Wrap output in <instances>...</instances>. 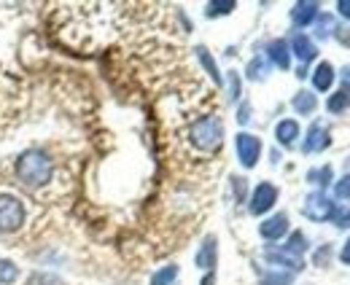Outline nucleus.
<instances>
[{"mask_svg": "<svg viewBox=\"0 0 350 285\" xmlns=\"http://www.w3.org/2000/svg\"><path fill=\"white\" fill-rule=\"evenodd\" d=\"M14 178L25 191H41L54 178V159L44 148H27L14 162Z\"/></svg>", "mask_w": 350, "mask_h": 285, "instance_id": "1", "label": "nucleus"}, {"mask_svg": "<svg viewBox=\"0 0 350 285\" xmlns=\"http://www.w3.org/2000/svg\"><path fill=\"white\" fill-rule=\"evenodd\" d=\"M189 143L202 154H216L224 143V124L219 116H200L189 126Z\"/></svg>", "mask_w": 350, "mask_h": 285, "instance_id": "2", "label": "nucleus"}, {"mask_svg": "<svg viewBox=\"0 0 350 285\" xmlns=\"http://www.w3.org/2000/svg\"><path fill=\"white\" fill-rule=\"evenodd\" d=\"M27 223V207L16 194H0V234H16Z\"/></svg>", "mask_w": 350, "mask_h": 285, "instance_id": "3", "label": "nucleus"}, {"mask_svg": "<svg viewBox=\"0 0 350 285\" xmlns=\"http://www.w3.org/2000/svg\"><path fill=\"white\" fill-rule=\"evenodd\" d=\"M234 148H237V159L245 169H254L259 164V157H262V140L251 132H240L234 137Z\"/></svg>", "mask_w": 350, "mask_h": 285, "instance_id": "4", "label": "nucleus"}, {"mask_svg": "<svg viewBox=\"0 0 350 285\" xmlns=\"http://www.w3.org/2000/svg\"><path fill=\"white\" fill-rule=\"evenodd\" d=\"M278 202V189L272 186V183H259L256 189H254V194H251V202H248V210L254 213V215H264V213H269L272 207Z\"/></svg>", "mask_w": 350, "mask_h": 285, "instance_id": "5", "label": "nucleus"}, {"mask_svg": "<svg viewBox=\"0 0 350 285\" xmlns=\"http://www.w3.org/2000/svg\"><path fill=\"white\" fill-rule=\"evenodd\" d=\"M264 258H267L272 267H278V269H283V272H291V275L305 269V258H297V256L286 253L283 247H267V250H264Z\"/></svg>", "mask_w": 350, "mask_h": 285, "instance_id": "6", "label": "nucleus"}, {"mask_svg": "<svg viewBox=\"0 0 350 285\" xmlns=\"http://www.w3.org/2000/svg\"><path fill=\"white\" fill-rule=\"evenodd\" d=\"M305 215L307 218H312V221H329L332 215H334V202L326 197V194H321V191H315V194H310L305 200Z\"/></svg>", "mask_w": 350, "mask_h": 285, "instance_id": "7", "label": "nucleus"}, {"mask_svg": "<svg viewBox=\"0 0 350 285\" xmlns=\"http://www.w3.org/2000/svg\"><path fill=\"white\" fill-rule=\"evenodd\" d=\"M259 234H262L267 243H278L288 234V215L286 213H278V215H269L259 226Z\"/></svg>", "mask_w": 350, "mask_h": 285, "instance_id": "8", "label": "nucleus"}, {"mask_svg": "<svg viewBox=\"0 0 350 285\" xmlns=\"http://www.w3.org/2000/svg\"><path fill=\"white\" fill-rule=\"evenodd\" d=\"M194 261H197V267H200L202 272H213V269H216V261H219V240H216L213 234H208V237L202 240L197 256H194Z\"/></svg>", "mask_w": 350, "mask_h": 285, "instance_id": "9", "label": "nucleus"}, {"mask_svg": "<svg viewBox=\"0 0 350 285\" xmlns=\"http://www.w3.org/2000/svg\"><path fill=\"white\" fill-rule=\"evenodd\" d=\"M329 143H332L329 129L321 122H315L310 126V132H307V137H305V154H321V151L329 148Z\"/></svg>", "mask_w": 350, "mask_h": 285, "instance_id": "10", "label": "nucleus"}, {"mask_svg": "<svg viewBox=\"0 0 350 285\" xmlns=\"http://www.w3.org/2000/svg\"><path fill=\"white\" fill-rule=\"evenodd\" d=\"M318 8H321V3H315V0H299V3L291 8V22H294L297 27L312 25V22L318 19Z\"/></svg>", "mask_w": 350, "mask_h": 285, "instance_id": "11", "label": "nucleus"}, {"mask_svg": "<svg viewBox=\"0 0 350 285\" xmlns=\"http://www.w3.org/2000/svg\"><path fill=\"white\" fill-rule=\"evenodd\" d=\"M267 62H269V65H278L280 70H288V65H291V49H288V41L278 38V41L269 43V46H267Z\"/></svg>", "mask_w": 350, "mask_h": 285, "instance_id": "12", "label": "nucleus"}, {"mask_svg": "<svg viewBox=\"0 0 350 285\" xmlns=\"http://www.w3.org/2000/svg\"><path fill=\"white\" fill-rule=\"evenodd\" d=\"M299 135H302V129H299V122H294V119H283L275 126V140L280 146H286V148H291Z\"/></svg>", "mask_w": 350, "mask_h": 285, "instance_id": "13", "label": "nucleus"}, {"mask_svg": "<svg viewBox=\"0 0 350 285\" xmlns=\"http://www.w3.org/2000/svg\"><path fill=\"white\" fill-rule=\"evenodd\" d=\"M288 49H291V54L299 59V62H310V59H315V54H318V49H315V43L307 38L305 33H297L291 43H288Z\"/></svg>", "mask_w": 350, "mask_h": 285, "instance_id": "14", "label": "nucleus"}, {"mask_svg": "<svg viewBox=\"0 0 350 285\" xmlns=\"http://www.w3.org/2000/svg\"><path fill=\"white\" fill-rule=\"evenodd\" d=\"M332 83H334V68H332L329 62H321V65L312 70V86H315L318 92H329Z\"/></svg>", "mask_w": 350, "mask_h": 285, "instance_id": "15", "label": "nucleus"}, {"mask_svg": "<svg viewBox=\"0 0 350 285\" xmlns=\"http://www.w3.org/2000/svg\"><path fill=\"white\" fill-rule=\"evenodd\" d=\"M291 108H294L299 116H310V113L318 108V100H315V94H312V92L302 89V92H297V97L291 100Z\"/></svg>", "mask_w": 350, "mask_h": 285, "instance_id": "16", "label": "nucleus"}, {"mask_svg": "<svg viewBox=\"0 0 350 285\" xmlns=\"http://www.w3.org/2000/svg\"><path fill=\"white\" fill-rule=\"evenodd\" d=\"M194 51H197V59H200V62H202V68H205V73H208V76H211V79H213V83H216V86H221V83H224V79H221V73H219V65H216V59H213V57H211V51H208V49H205V46H197V49H194Z\"/></svg>", "mask_w": 350, "mask_h": 285, "instance_id": "17", "label": "nucleus"}, {"mask_svg": "<svg viewBox=\"0 0 350 285\" xmlns=\"http://www.w3.org/2000/svg\"><path fill=\"white\" fill-rule=\"evenodd\" d=\"M286 253H291V256H297V258H302L307 253V237L302 234V232H291L288 234V240H286V245H280Z\"/></svg>", "mask_w": 350, "mask_h": 285, "instance_id": "18", "label": "nucleus"}, {"mask_svg": "<svg viewBox=\"0 0 350 285\" xmlns=\"http://www.w3.org/2000/svg\"><path fill=\"white\" fill-rule=\"evenodd\" d=\"M22 277V269L11 258H0V285H14Z\"/></svg>", "mask_w": 350, "mask_h": 285, "instance_id": "19", "label": "nucleus"}, {"mask_svg": "<svg viewBox=\"0 0 350 285\" xmlns=\"http://www.w3.org/2000/svg\"><path fill=\"white\" fill-rule=\"evenodd\" d=\"M267 73H269V62H267V57H254V59L248 62L245 76H248L251 81H264Z\"/></svg>", "mask_w": 350, "mask_h": 285, "instance_id": "20", "label": "nucleus"}, {"mask_svg": "<svg viewBox=\"0 0 350 285\" xmlns=\"http://www.w3.org/2000/svg\"><path fill=\"white\" fill-rule=\"evenodd\" d=\"M237 8V3L234 0H211L208 5H205V16H211V19H216V16H226V14H232Z\"/></svg>", "mask_w": 350, "mask_h": 285, "instance_id": "21", "label": "nucleus"}, {"mask_svg": "<svg viewBox=\"0 0 350 285\" xmlns=\"http://www.w3.org/2000/svg\"><path fill=\"white\" fill-rule=\"evenodd\" d=\"M326 105H329L332 113H342V111H348L350 108V86H342L337 94H332Z\"/></svg>", "mask_w": 350, "mask_h": 285, "instance_id": "22", "label": "nucleus"}, {"mask_svg": "<svg viewBox=\"0 0 350 285\" xmlns=\"http://www.w3.org/2000/svg\"><path fill=\"white\" fill-rule=\"evenodd\" d=\"M294 283V275L291 272H283V269H269L262 277L259 285H291Z\"/></svg>", "mask_w": 350, "mask_h": 285, "instance_id": "23", "label": "nucleus"}, {"mask_svg": "<svg viewBox=\"0 0 350 285\" xmlns=\"http://www.w3.org/2000/svg\"><path fill=\"white\" fill-rule=\"evenodd\" d=\"M27 285H65V280H62L59 275H54V272L38 269V272H33V275L27 277Z\"/></svg>", "mask_w": 350, "mask_h": 285, "instance_id": "24", "label": "nucleus"}, {"mask_svg": "<svg viewBox=\"0 0 350 285\" xmlns=\"http://www.w3.org/2000/svg\"><path fill=\"white\" fill-rule=\"evenodd\" d=\"M175 280H178V267L170 264V267H162L159 272H154L151 285H175Z\"/></svg>", "mask_w": 350, "mask_h": 285, "instance_id": "25", "label": "nucleus"}, {"mask_svg": "<svg viewBox=\"0 0 350 285\" xmlns=\"http://www.w3.org/2000/svg\"><path fill=\"white\" fill-rule=\"evenodd\" d=\"M334 30H337V27H334V19H332L329 14H321V16H318V30H315V36H318V38H329Z\"/></svg>", "mask_w": 350, "mask_h": 285, "instance_id": "26", "label": "nucleus"}, {"mask_svg": "<svg viewBox=\"0 0 350 285\" xmlns=\"http://www.w3.org/2000/svg\"><path fill=\"white\" fill-rule=\"evenodd\" d=\"M226 83H229V100H232V103H237V100H240V94H243V83H240V76H237L234 70H229V76H226Z\"/></svg>", "mask_w": 350, "mask_h": 285, "instance_id": "27", "label": "nucleus"}, {"mask_svg": "<svg viewBox=\"0 0 350 285\" xmlns=\"http://www.w3.org/2000/svg\"><path fill=\"white\" fill-rule=\"evenodd\" d=\"M307 178H310V183H318V186L323 189V186H329V178H332V167L326 164L323 169H312Z\"/></svg>", "mask_w": 350, "mask_h": 285, "instance_id": "28", "label": "nucleus"}, {"mask_svg": "<svg viewBox=\"0 0 350 285\" xmlns=\"http://www.w3.org/2000/svg\"><path fill=\"white\" fill-rule=\"evenodd\" d=\"M334 194H337L340 200H350V175H345L342 180H337V186H334Z\"/></svg>", "mask_w": 350, "mask_h": 285, "instance_id": "29", "label": "nucleus"}, {"mask_svg": "<svg viewBox=\"0 0 350 285\" xmlns=\"http://www.w3.org/2000/svg\"><path fill=\"white\" fill-rule=\"evenodd\" d=\"M232 189H234V197H237V202H243L245 200V178H232Z\"/></svg>", "mask_w": 350, "mask_h": 285, "instance_id": "30", "label": "nucleus"}, {"mask_svg": "<svg viewBox=\"0 0 350 285\" xmlns=\"http://www.w3.org/2000/svg\"><path fill=\"white\" fill-rule=\"evenodd\" d=\"M237 122L240 124L251 122V103H243V105H240V111H237Z\"/></svg>", "mask_w": 350, "mask_h": 285, "instance_id": "31", "label": "nucleus"}, {"mask_svg": "<svg viewBox=\"0 0 350 285\" xmlns=\"http://www.w3.org/2000/svg\"><path fill=\"white\" fill-rule=\"evenodd\" d=\"M337 11H340L345 19H350V0H340V3H337Z\"/></svg>", "mask_w": 350, "mask_h": 285, "instance_id": "32", "label": "nucleus"}, {"mask_svg": "<svg viewBox=\"0 0 350 285\" xmlns=\"http://www.w3.org/2000/svg\"><path fill=\"white\" fill-rule=\"evenodd\" d=\"M340 261H342V264H350V237H348V243L342 245V253H340Z\"/></svg>", "mask_w": 350, "mask_h": 285, "instance_id": "33", "label": "nucleus"}, {"mask_svg": "<svg viewBox=\"0 0 350 285\" xmlns=\"http://www.w3.org/2000/svg\"><path fill=\"white\" fill-rule=\"evenodd\" d=\"M337 226H340V229H350V213L337 215Z\"/></svg>", "mask_w": 350, "mask_h": 285, "instance_id": "34", "label": "nucleus"}, {"mask_svg": "<svg viewBox=\"0 0 350 285\" xmlns=\"http://www.w3.org/2000/svg\"><path fill=\"white\" fill-rule=\"evenodd\" d=\"M202 285H216V272H208V275L202 277Z\"/></svg>", "mask_w": 350, "mask_h": 285, "instance_id": "35", "label": "nucleus"}, {"mask_svg": "<svg viewBox=\"0 0 350 285\" xmlns=\"http://www.w3.org/2000/svg\"><path fill=\"white\" fill-rule=\"evenodd\" d=\"M340 41H345V43H350V33H340Z\"/></svg>", "mask_w": 350, "mask_h": 285, "instance_id": "36", "label": "nucleus"}]
</instances>
